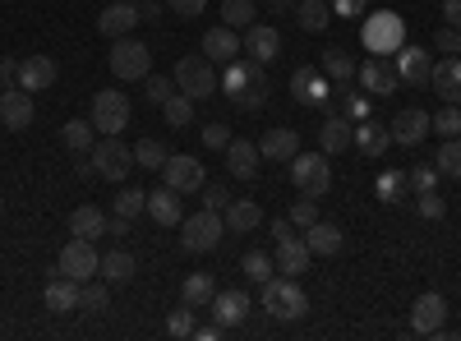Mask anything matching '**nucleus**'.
I'll list each match as a JSON object with an SVG mask.
<instances>
[{
  "mask_svg": "<svg viewBox=\"0 0 461 341\" xmlns=\"http://www.w3.org/2000/svg\"><path fill=\"white\" fill-rule=\"evenodd\" d=\"M393 65H397V74H402V84H415V88H429V74H434V60H429V51H420V47H397L393 51Z\"/></svg>",
  "mask_w": 461,
  "mask_h": 341,
  "instance_id": "obj_15",
  "label": "nucleus"
},
{
  "mask_svg": "<svg viewBox=\"0 0 461 341\" xmlns=\"http://www.w3.org/2000/svg\"><path fill=\"white\" fill-rule=\"evenodd\" d=\"M310 245H304L300 236H286V240H277V273H286V277H300V273H310Z\"/></svg>",
  "mask_w": 461,
  "mask_h": 341,
  "instance_id": "obj_30",
  "label": "nucleus"
},
{
  "mask_svg": "<svg viewBox=\"0 0 461 341\" xmlns=\"http://www.w3.org/2000/svg\"><path fill=\"white\" fill-rule=\"evenodd\" d=\"M319 69L328 74V79H332L337 88H346V84L356 79V69H360V65H356L351 56H346L341 47H332V51H323V56H319Z\"/></svg>",
  "mask_w": 461,
  "mask_h": 341,
  "instance_id": "obj_35",
  "label": "nucleus"
},
{
  "mask_svg": "<svg viewBox=\"0 0 461 341\" xmlns=\"http://www.w3.org/2000/svg\"><path fill=\"white\" fill-rule=\"evenodd\" d=\"M56 60L51 56H28V60H19V88H28V93H42V88H51L56 84Z\"/></svg>",
  "mask_w": 461,
  "mask_h": 341,
  "instance_id": "obj_23",
  "label": "nucleus"
},
{
  "mask_svg": "<svg viewBox=\"0 0 461 341\" xmlns=\"http://www.w3.org/2000/svg\"><path fill=\"white\" fill-rule=\"evenodd\" d=\"M0 121L10 130H28L32 125V93L28 88H5L0 93Z\"/></svg>",
  "mask_w": 461,
  "mask_h": 341,
  "instance_id": "obj_26",
  "label": "nucleus"
},
{
  "mask_svg": "<svg viewBox=\"0 0 461 341\" xmlns=\"http://www.w3.org/2000/svg\"><path fill=\"white\" fill-rule=\"evenodd\" d=\"M221 23H226V28H236V32H245L249 23H258L254 0H221Z\"/></svg>",
  "mask_w": 461,
  "mask_h": 341,
  "instance_id": "obj_40",
  "label": "nucleus"
},
{
  "mask_svg": "<svg viewBox=\"0 0 461 341\" xmlns=\"http://www.w3.org/2000/svg\"><path fill=\"white\" fill-rule=\"evenodd\" d=\"M406 189H411V171H378V180H374V194L383 199V203H402L406 199Z\"/></svg>",
  "mask_w": 461,
  "mask_h": 341,
  "instance_id": "obj_38",
  "label": "nucleus"
},
{
  "mask_svg": "<svg viewBox=\"0 0 461 341\" xmlns=\"http://www.w3.org/2000/svg\"><path fill=\"white\" fill-rule=\"evenodd\" d=\"M162 116L171 130H189V121H194V97H185V93H171L162 102Z\"/></svg>",
  "mask_w": 461,
  "mask_h": 341,
  "instance_id": "obj_41",
  "label": "nucleus"
},
{
  "mask_svg": "<svg viewBox=\"0 0 461 341\" xmlns=\"http://www.w3.org/2000/svg\"><path fill=\"white\" fill-rule=\"evenodd\" d=\"M230 199H226V189L221 184H203V208H212V212H221Z\"/></svg>",
  "mask_w": 461,
  "mask_h": 341,
  "instance_id": "obj_58",
  "label": "nucleus"
},
{
  "mask_svg": "<svg viewBox=\"0 0 461 341\" xmlns=\"http://www.w3.org/2000/svg\"><path fill=\"white\" fill-rule=\"evenodd\" d=\"M328 5H332V14H341V19H356V14H365L369 0H328Z\"/></svg>",
  "mask_w": 461,
  "mask_h": 341,
  "instance_id": "obj_57",
  "label": "nucleus"
},
{
  "mask_svg": "<svg viewBox=\"0 0 461 341\" xmlns=\"http://www.w3.org/2000/svg\"><path fill=\"white\" fill-rule=\"evenodd\" d=\"M304 245H310V254L314 258H332V254H341V245H346V236H341V226H332V221H314L310 231H304Z\"/></svg>",
  "mask_w": 461,
  "mask_h": 341,
  "instance_id": "obj_29",
  "label": "nucleus"
},
{
  "mask_svg": "<svg viewBox=\"0 0 461 341\" xmlns=\"http://www.w3.org/2000/svg\"><path fill=\"white\" fill-rule=\"evenodd\" d=\"M79 291H84V282H74V277L56 273V277L47 282L42 300H47V310H51V314H74V310H79Z\"/></svg>",
  "mask_w": 461,
  "mask_h": 341,
  "instance_id": "obj_22",
  "label": "nucleus"
},
{
  "mask_svg": "<svg viewBox=\"0 0 461 341\" xmlns=\"http://www.w3.org/2000/svg\"><path fill=\"white\" fill-rule=\"evenodd\" d=\"M0 212H5V199H0Z\"/></svg>",
  "mask_w": 461,
  "mask_h": 341,
  "instance_id": "obj_63",
  "label": "nucleus"
},
{
  "mask_svg": "<svg viewBox=\"0 0 461 341\" xmlns=\"http://www.w3.org/2000/svg\"><path fill=\"white\" fill-rule=\"evenodd\" d=\"M429 125H434V134L456 139V134H461V111H456V106H443L438 116H429Z\"/></svg>",
  "mask_w": 461,
  "mask_h": 341,
  "instance_id": "obj_50",
  "label": "nucleus"
},
{
  "mask_svg": "<svg viewBox=\"0 0 461 341\" xmlns=\"http://www.w3.org/2000/svg\"><path fill=\"white\" fill-rule=\"evenodd\" d=\"M139 212H148V194L143 189H121V199H115V217H139Z\"/></svg>",
  "mask_w": 461,
  "mask_h": 341,
  "instance_id": "obj_46",
  "label": "nucleus"
},
{
  "mask_svg": "<svg viewBox=\"0 0 461 341\" xmlns=\"http://www.w3.org/2000/svg\"><path fill=\"white\" fill-rule=\"evenodd\" d=\"M79 310H84V314H106V310H111V291L97 286V282H84V291H79Z\"/></svg>",
  "mask_w": 461,
  "mask_h": 341,
  "instance_id": "obj_45",
  "label": "nucleus"
},
{
  "mask_svg": "<svg viewBox=\"0 0 461 341\" xmlns=\"http://www.w3.org/2000/svg\"><path fill=\"white\" fill-rule=\"evenodd\" d=\"M212 295H217L212 273H194V277H185V286H180V300H185V305H194V310L212 305Z\"/></svg>",
  "mask_w": 461,
  "mask_h": 341,
  "instance_id": "obj_39",
  "label": "nucleus"
},
{
  "mask_svg": "<svg viewBox=\"0 0 461 341\" xmlns=\"http://www.w3.org/2000/svg\"><path fill=\"white\" fill-rule=\"evenodd\" d=\"M240 273H245L249 282H258V286H263L267 277H273V273H277V258H267L263 249H249V254L240 258Z\"/></svg>",
  "mask_w": 461,
  "mask_h": 341,
  "instance_id": "obj_43",
  "label": "nucleus"
},
{
  "mask_svg": "<svg viewBox=\"0 0 461 341\" xmlns=\"http://www.w3.org/2000/svg\"><path fill=\"white\" fill-rule=\"evenodd\" d=\"M443 19L447 28H461V0H443Z\"/></svg>",
  "mask_w": 461,
  "mask_h": 341,
  "instance_id": "obj_59",
  "label": "nucleus"
},
{
  "mask_svg": "<svg viewBox=\"0 0 461 341\" xmlns=\"http://www.w3.org/2000/svg\"><path fill=\"white\" fill-rule=\"evenodd\" d=\"M388 130H393V143H402V148H415V143L425 139L434 125H429V111L406 106V111H397V121H393Z\"/></svg>",
  "mask_w": 461,
  "mask_h": 341,
  "instance_id": "obj_19",
  "label": "nucleus"
},
{
  "mask_svg": "<svg viewBox=\"0 0 461 341\" xmlns=\"http://www.w3.org/2000/svg\"><path fill=\"white\" fill-rule=\"evenodd\" d=\"M240 51H245V47H240V32H236V28L221 23V28H208V32H203V56H208L212 65L236 60Z\"/></svg>",
  "mask_w": 461,
  "mask_h": 341,
  "instance_id": "obj_25",
  "label": "nucleus"
},
{
  "mask_svg": "<svg viewBox=\"0 0 461 341\" xmlns=\"http://www.w3.org/2000/svg\"><path fill=\"white\" fill-rule=\"evenodd\" d=\"M134 5H139V0H134Z\"/></svg>",
  "mask_w": 461,
  "mask_h": 341,
  "instance_id": "obj_64",
  "label": "nucleus"
},
{
  "mask_svg": "<svg viewBox=\"0 0 461 341\" xmlns=\"http://www.w3.org/2000/svg\"><path fill=\"white\" fill-rule=\"evenodd\" d=\"M167 10L180 14V19H199L208 10V0H167Z\"/></svg>",
  "mask_w": 461,
  "mask_h": 341,
  "instance_id": "obj_54",
  "label": "nucleus"
},
{
  "mask_svg": "<svg viewBox=\"0 0 461 341\" xmlns=\"http://www.w3.org/2000/svg\"><path fill=\"white\" fill-rule=\"evenodd\" d=\"M60 143L69 148L74 157H88L93 143H97V125H93V121H65V125H60Z\"/></svg>",
  "mask_w": 461,
  "mask_h": 341,
  "instance_id": "obj_32",
  "label": "nucleus"
},
{
  "mask_svg": "<svg viewBox=\"0 0 461 341\" xmlns=\"http://www.w3.org/2000/svg\"><path fill=\"white\" fill-rule=\"evenodd\" d=\"M434 184H438V166H415L411 171V189H415V194H429Z\"/></svg>",
  "mask_w": 461,
  "mask_h": 341,
  "instance_id": "obj_52",
  "label": "nucleus"
},
{
  "mask_svg": "<svg viewBox=\"0 0 461 341\" xmlns=\"http://www.w3.org/2000/svg\"><path fill=\"white\" fill-rule=\"evenodd\" d=\"M148 212H152V221H158V226H180V194H176V189L171 184H162L158 189V194H148Z\"/></svg>",
  "mask_w": 461,
  "mask_h": 341,
  "instance_id": "obj_33",
  "label": "nucleus"
},
{
  "mask_svg": "<svg viewBox=\"0 0 461 341\" xmlns=\"http://www.w3.org/2000/svg\"><path fill=\"white\" fill-rule=\"evenodd\" d=\"M226 143H230V125L208 121V125H203V148H226Z\"/></svg>",
  "mask_w": 461,
  "mask_h": 341,
  "instance_id": "obj_53",
  "label": "nucleus"
},
{
  "mask_svg": "<svg viewBox=\"0 0 461 341\" xmlns=\"http://www.w3.org/2000/svg\"><path fill=\"white\" fill-rule=\"evenodd\" d=\"M97 268H102V254H97L93 240H84V236H74V240L60 249V263H56V273H65V277H74V282H88Z\"/></svg>",
  "mask_w": 461,
  "mask_h": 341,
  "instance_id": "obj_11",
  "label": "nucleus"
},
{
  "mask_svg": "<svg viewBox=\"0 0 461 341\" xmlns=\"http://www.w3.org/2000/svg\"><path fill=\"white\" fill-rule=\"evenodd\" d=\"M341 116H346V121H369V93L360 88V93H351V97H346Z\"/></svg>",
  "mask_w": 461,
  "mask_h": 341,
  "instance_id": "obj_51",
  "label": "nucleus"
},
{
  "mask_svg": "<svg viewBox=\"0 0 461 341\" xmlns=\"http://www.w3.org/2000/svg\"><path fill=\"white\" fill-rule=\"evenodd\" d=\"M240 47H245V56H254L258 65H267V60H277V51H282V32L273 23H249L240 32Z\"/></svg>",
  "mask_w": 461,
  "mask_h": 341,
  "instance_id": "obj_16",
  "label": "nucleus"
},
{
  "mask_svg": "<svg viewBox=\"0 0 461 341\" xmlns=\"http://www.w3.org/2000/svg\"><path fill=\"white\" fill-rule=\"evenodd\" d=\"M443 212H447V203L434 194V189H429V194H420V217H429V221H443Z\"/></svg>",
  "mask_w": 461,
  "mask_h": 341,
  "instance_id": "obj_55",
  "label": "nucleus"
},
{
  "mask_svg": "<svg viewBox=\"0 0 461 341\" xmlns=\"http://www.w3.org/2000/svg\"><path fill=\"white\" fill-rule=\"evenodd\" d=\"M351 134H356V125L346 121V116H328L323 125H319V148L328 157H337V153H346L351 148Z\"/></svg>",
  "mask_w": 461,
  "mask_h": 341,
  "instance_id": "obj_31",
  "label": "nucleus"
},
{
  "mask_svg": "<svg viewBox=\"0 0 461 341\" xmlns=\"http://www.w3.org/2000/svg\"><path fill=\"white\" fill-rule=\"evenodd\" d=\"M365 47L374 51V56H393L397 47H402V37H406V28H402V19L393 14V10H378V14H369V23H365Z\"/></svg>",
  "mask_w": 461,
  "mask_h": 341,
  "instance_id": "obj_9",
  "label": "nucleus"
},
{
  "mask_svg": "<svg viewBox=\"0 0 461 341\" xmlns=\"http://www.w3.org/2000/svg\"><path fill=\"white\" fill-rule=\"evenodd\" d=\"M93 171L102 175V180H115L121 184L125 175H130V166H134V148H125L121 143V134H102L97 143H93Z\"/></svg>",
  "mask_w": 461,
  "mask_h": 341,
  "instance_id": "obj_6",
  "label": "nucleus"
},
{
  "mask_svg": "<svg viewBox=\"0 0 461 341\" xmlns=\"http://www.w3.org/2000/svg\"><path fill=\"white\" fill-rule=\"evenodd\" d=\"M217 88L236 102L240 111H258L263 102H267V84H263V65L254 60V56H236V60H226V69H221V79H217Z\"/></svg>",
  "mask_w": 461,
  "mask_h": 341,
  "instance_id": "obj_1",
  "label": "nucleus"
},
{
  "mask_svg": "<svg viewBox=\"0 0 461 341\" xmlns=\"http://www.w3.org/2000/svg\"><path fill=\"white\" fill-rule=\"evenodd\" d=\"M295 23L304 32H323L332 23V5L328 0H295Z\"/></svg>",
  "mask_w": 461,
  "mask_h": 341,
  "instance_id": "obj_37",
  "label": "nucleus"
},
{
  "mask_svg": "<svg viewBox=\"0 0 461 341\" xmlns=\"http://www.w3.org/2000/svg\"><path fill=\"white\" fill-rule=\"evenodd\" d=\"M167 157H171V148H167V143H158V139H139V143H134V166L162 171V166H167Z\"/></svg>",
  "mask_w": 461,
  "mask_h": 341,
  "instance_id": "obj_42",
  "label": "nucleus"
},
{
  "mask_svg": "<svg viewBox=\"0 0 461 341\" xmlns=\"http://www.w3.org/2000/svg\"><path fill=\"white\" fill-rule=\"evenodd\" d=\"M332 79L319 69V65H300L295 74H291V97L300 102V106H328V97H332Z\"/></svg>",
  "mask_w": 461,
  "mask_h": 341,
  "instance_id": "obj_10",
  "label": "nucleus"
},
{
  "mask_svg": "<svg viewBox=\"0 0 461 341\" xmlns=\"http://www.w3.org/2000/svg\"><path fill=\"white\" fill-rule=\"evenodd\" d=\"M291 180L300 194L310 199H323L332 189V166H328V153H295L291 157Z\"/></svg>",
  "mask_w": 461,
  "mask_h": 341,
  "instance_id": "obj_7",
  "label": "nucleus"
},
{
  "mask_svg": "<svg viewBox=\"0 0 461 341\" xmlns=\"http://www.w3.org/2000/svg\"><path fill=\"white\" fill-rule=\"evenodd\" d=\"M258 153H263V162H291V157L300 153V134L286 130V125L267 130V134L258 139Z\"/></svg>",
  "mask_w": 461,
  "mask_h": 341,
  "instance_id": "obj_27",
  "label": "nucleus"
},
{
  "mask_svg": "<svg viewBox=\"0 0 461 341\" xmlns=\"http://www.w3.org/2000/svg\"><path fill=\"white\" fill-rule=\"evenodd\" d=\"M221 332H226L221 323H208V328H194V337H199V341H217Z\"/></svg>",
  "mask_w": 461,
  "mask_h": 341,
  "instance_id": "obj_61",
  "label": "nucleus"
},
{
  "mask_svg": "<svg viewBox=\"0 0 461 341\" xmlns=\"http://www.w3.org/2000/svg\"><path fill=\"white\" fill-rule=\"evenodd\" d=\"M171 79H176V88H180L185 97H194V102H203V97L217 93V69H212L208 56H180Z\"/></svg>",
  "mask_w": 461,
  "mask_h": 341,
  "instance_id": "obj_5",
  "label": "nucleus"
},
{
  "mask_svg": "<svg viewBox=\"0 0 461 341\" xmlns=\"http://www.w3.org/2000/svg\"><path fill=\"white\" fill-rule=\"evenodd\" d=\"M434 166H438V175H447V180H461V134H456V139H443V148H438Z\"/></svg>",
  "mask_w": 461,
  "mask_h": 341,
  "instance_id": "obj_44",
  "label": "nucleus"
},
{
  "mask_svg": "<svg viewBox=\"0 0 461 341\" xmlns=\"http://www.w3.org/2000/svg\"><path fill=\"white\" fill-rule=\"evenodd\" d=\"M106 65H111V74L121 84H143L148 74H152V51L139 42V37H115Z\"/></svg>",
  "mask_w": 461,
  "mask_h": 341,
  "instance_id": "obj_3",
  "label": "nucleus"
},
{
  "mask_svg": "<svg viewBox=\"0 0 461 341\" xmlns=\"http://www.w3.org/2000/svg\"><path fill=\"white\" fill-rule=\"evenodd\" d=\"M208 310H212V323H221V328H240L245 314H249V295H245V291H217Z\"/></svg>",
  "mask_w": 461,
  "mask_h": 341,
  "instance_id": "obj_24",
  "label": "nucleus"
},
{
  "mask_svg": "<svg viewBox=\"0 0 461 341\" xmlns=\"http://www.w3.org/2000/svg\"><path fill=\"white\" fill-rule=\"evenodd\" d=\"M286 217H291V226H300V231H310V226L319 221V203H314L310 194H304V199H295V203H291V212H286Z\"/></svg>",
  "mask_w": 461,
  "mask_h": 341,
  "instance_id": "obj_48",
  "label": "nucleus"
},
{
  "mask_svg": "<svg viewBox=\"0 0 461 341\" xmlns=\"http://www.w3.org/2000/svg\"><path fill=\"white\" fill-rule=\"evenodd\" d=\"M162 184H171L176 194H199V189L208 184L203 162L185 157V153H171V157H167V166H162Z\"/></svg>",
  "mask_w": 461,
  "mask_h": 341,
  "instance_id": "obj_13",
  "label": "nucleus"
},
{
  "mask_svg": "<svg viewBox=\"0 0 461 341\" xmlns=\"http://www.w3.org/2000/svg\"><path fill=\"white\" fill-rule=\"evenodd\" d=\"M106 212L102 208H93V203H84V208H74V217H69V231L74 236H84V240H97V236H106Z\"/></svg>",
  "mask_w": 461,
  "mask_h": 341,
  "instance_id": "obj_34",
  "label": "nucleus"
},
{
  "mask_svg": "<svg viewBox=\"0 0 461 341\" xmlns=\"http://www.w3.org/2000/svg\"><path fill=\"white\" fill-rule=\"evenodd\" d=\"M263 310L273 314V319H282V323H291V319H304V310H310V295H304V286H300L295 277L273 273V277L263 282Z\"/></svg>",
  "mask_w": 461,
  "mask_h": 341,
  "instance_id": "obj_2",
  "label": "nucleus"
},
{
  "mask_svg": "<svg viewBox=\"0 0 461 341\" xmlns=\"http://www.w3.org/2000/svg\"><path fill=\"white\" fill-rule=\"evenodd\" d=\"M139 19H143V14H139L134 0H115V5H106V10L97 14V32L115 42V37H130Z\"/></svg>",
  "mask_w": 461,
  "mask_h": 341,
  "instance_id": "obj_17",
  "label": "nucleus"
},
{
  "mask_svg": "<svg viewBox=\"0 0 461 341\" xmlns=\"http://www.w3.org/2000/svg\"><path fill=\"white\" fill-rule=\"evenodd\" d=\"M171 93H176V79H167V74H148V79H143V97L152 106H162Z\"/></svg>",
  "mask_w": 461,
  "mask_h": 341,
  "instance_id": "obj_47",
  "label": "nucleus"
},
{
  "mask_svg": "<svg viewBox=\"0 0 461 341\" xmlns=\"http://www.w3.org/2000/svg\"><path fill=\"white\" fill-rule=\"evenodd\" d=\"M221 236H226V217L212 212V208H203V212H194V217H180V245H185L189 254L217 249Z\"/></svg>",
  "mask_w": 461,
  "mask_h": 341,
  "instance_id": "obj_4",
  "label": "nucleus"
},
{
  "mask_svg": "<svg viewBox=\"0 0 461 341\" xmlns=\"http://www.w3.org/2000/svg\"><path fill=\"white\" fill-rule=\"evenodd\" d=\"M106 282H134V273H139V263H134V254L130 249H111V254H102V268H97Z\"/></svg>",
  "mask_w": 461,
  "mask_h": 341,
  "instance_id": "obj_36",
  "label": "nucleus"
},
{
  "mask_svg": "<svg viewBox=\"0 0 461 341\" xmlns=\"http://www.w3.org/2000/svg\"><path fill=\"white\" fill-rule=\"evenodd\" d=\"M447 323V300L438 291H425L415 300V310H411V332L415 337H438Z\"/></svg>",
  "mask_w": 461,
  "mask_h": 341,
  "instance_id": "obj_14",
  "label": "nucleus"
},
{
  "mask_svg": "<svg viewBox=\"0 0 461 341\" xmlns=\"http://www.w3.org/2000/svg\"><path fill=\"white\" fill-rule=\"evenodd\" d=\"M14 74H19V65H10V60H0V84H10Z\"/></svg>",
  "mask_w": 461,
  "mask_h": 341,
  "instance_id": "obj_62",
  "label": "nucleus"
},
{
  "mask_svg": "<svg viewBox=\"0 0 461 341\" xmlns=\"http://www.w3.org/2000/svg\"><path fill=\"white\" fill-rule=\"evenodd\" d=\"M356 79H360V88H365L369 97H393V93L402 88V74H397V65H393L388 56H369V60L356 69Z\"/></svg>",
  "mask_w": 461,
  "mask_h": 341,
  "instance_id": "obj_12",
  "label": "nucleus"
},
{
  "mask_svg": "<svg viewBox=\"0 0 461 341\" xmlns=\"http://www.w3.org/2000/svg\"><path fill=\"white\" fill-rule=\"evenodd\" d=\"M167 337H194V305H180L167 319Z\"/></svg>",
  "mask_w": 461,
  "mask_h": 341,
  "instance_id": "obj_49",
  "label": "nucleus"
},
{
  "mask_svg": "<svg viewBox=\"0 0 461 341\" xmlns=\"http://www.w3.org/2000/svg\"><path fill=\"white\" fill-rule=\"evenodd\" d=\"M258 162H263L258 143H249V139H230L226 143V171L236 175V180H254L258 175Z\"/></svg>",
  "mask_w": 461,
  "mask_h": 341,
  "instance_id": "obj_21",
  "label": "nucleus"
},
{
  "mask_svg": "<svg viewBox=\"0 0 461 341\" xmlns=\"http://www.w3.org/2000/svg\"><path fill=\"white\" fill-rule=\"evenodd\" d=\"M434 47H438V51H447V56H461V28H438Z\"/></svg>",
  "mask_w": 461,
  "mask_h": 341,
  "instance_id": "obj_56",
  "label": "nucleus"
},
{
  "mask_svg": "<svg viewBox=\"0 0 461 341\" xmlns=\"http://www.w3.org/2000/svg\"><path fill=\"white\" fill-rule=\"evenodd\" d=\"M88 121L97 125V134H121L130 125V97L121 88H102L93 97V116Z\"/></svg>",
  "mask_w": 461,
  "mask_h": 341,
  "instance_id": "obj_8",
  "label": "nucleus"
},
{
  "mask_svg": "<svg viewBox=\"0 0 461 341\" xmlns=\"http://www.w3.org/2000/svg\"><path fill=\"white\" fill-rule=\"evenodd\" d=\"M351 148H360V153H365L369 162H378V157L393 148V130H388V125H378V121H356Z\"/></svg>",
  "mask_w": 461,
  "mask_h": 341,
  "instance_id": "obj_20",
  "label": "nucleus"
},
{
  "mask_svg": "<svg viewBox=\"0 0 461 341\" xmlns=\"http://www.w3.org/2000/svg\"><path fill=\"white\" fill-rule=\"evenodd\" d=\"M221 217H226V231H230V236H249V231H258V226H263V208H258L254 199L226 203Z\"/></svg>",
  "mask_w": 461,
  "mask_h": 341,
  "instance_id": "obj_28",
  "label": "nucleus"
},
{
  "mask_svg": "<svg viewBox=\"0 0 461 341\" xmlns=\"http://www.w3.org/2000/svg\"><path fill=\"white\" fill-rule=\"evenodd\" d=\"M267 231H273V240H286V236H295V226H291V217H277Z\"/></svg>",
  "mask_w": 461,
  "mask_h": 341,
  "instance_id": "obj_60",
  "label": "nucleus"
},
{
  "mask_svg": "<svg viewBox=\"0 0 461 341\" xmlns=\"http://www.w3.org/2000/svg\"><path fill=\"white\" fill-rule=\"evenodd\" d=\"M429 88H434L447 106H461V56H443V60H434Z\"/></svg>",
  "mask_w": 461,
  "mask_h": 341,
  "instance_id": "obj_18",
  "label": "nucleus"
}]
</instances>
